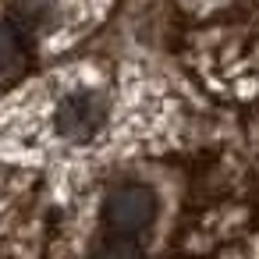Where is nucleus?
<instances>
[{"mask_svg":"<svg viewBox=\"0 0 259 259\" xmlns=\"http://www.w3.org/2000/svg\"><path fill=\"white\" fill-rule=\"evenodd\" d=\"M96 259H142V255H139V245H135V241L114 238V241H107V245L96 252Z\"/></svg>","mask_w":259,"mask_h":259,"instance_id":"nucleus-5","label":"nucleus"},{"mask_svg":"<svg viewBox=\"0 0 259 259\" xmlns=\"http://www.w3.org/2000/svg\"><path fill=\"white\" fill-rule=\"evenodd\" d=\"M107 117H110V103L96 89H71L54 107V128H57V135L71 139V142L96 139L107 128Z\"/></svg>","mask_w":259,"mask_h":259,"instance_id":"nucleus-1","label":"nucleus"},{"mask_svg":"<svg viewBox=\"0 0 259 259\" xmlns=\"http://www.w3.org/2000/svg\"><path fill=\"white\" fill-rule=\"evenodd\" d=\"M153 217H156V195L146 185H124L107 199V224L121 234L149 227Z\"/></svg>","mask_w":259,"mask_h":259,"instance_id":"nucleus-2","label":"nucleus"},{"mask_svg":"<svg viewBox=\"0 0 259 259\" xmlns=\"http://www.w3.org/2000/svg\"><path fill=\"white\" fill-rule=\"evenodd\" d=\"M18 57H22V47H18L15 29L0 25V75H8V71L18 64Z\"/></svg>","mask_w":259,"mask_h":259,"instance_id":"nucleus-4","label":"nucleus"},{"mask_svg":"<svg viewBox=\"0 0 259 259\" xmlns=\"http://www.w3.org/2000/svg\"><path fill=\"white\" fill-rule=\"evenodd\" d=\"M18 18L29 29L43 32V29H50L57 22V4H54V0H22V4H18Z\"/></svg>","mask_w":259,"mask_h":259,"instance_id":"nucleus-3","label":"nucleus"}]
</instances>
